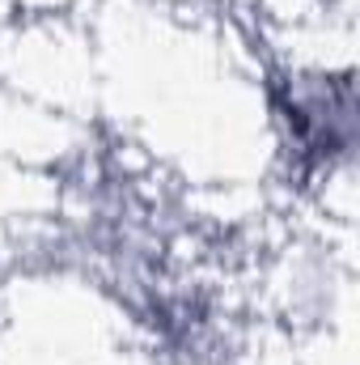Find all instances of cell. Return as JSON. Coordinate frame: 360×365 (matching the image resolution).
<instances>
[{
	"instance_id": "obj_1",
	"label": "cell",
	"mask_w": 360,
	"mask_h": 365,
	"mask_svg": "<svg viewBox=\"0 0 360 365\" xmlns=\"http://www.w3.org/2000/svg\"><path fill=\"white\" fill-rule=\"evenodd\" d=\"M280 123L305 170H331L352 158L356 145V102L348 77L292 73L280 93Z\"/></svg>"
}]
</instances>
